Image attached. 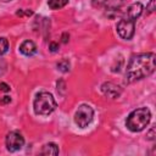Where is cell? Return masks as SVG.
Listing matches in <instances>:
<instances>
[{
    "label": "cell",
    "mask_w": 156,
    "mask_h": 156,
    "mask_svg": "<svg viewBox=\"0 0 156 156\" xmlns=\"http://www.w3.org/2000/svg\"><path fill=\"white\" fill-rule=\"evenodd\" d=\"M146 10H147V13H152L155 11V0H150L149 5L146 6Z\"/></svg>",
    "instance_id": "obj_15"
},
{
    "label": "cell",
    "mask_w": 156,
    "mask_h": 156,
    "mask_svg": "<svg viewBox=\"0 0 156 156\" xmlns=\"http://www.w3.org/2000/svg\"><path fill=\"white\" fill-rule=\"evenodd\" d=\"M155 71V54L145 52L133 55L126 68V83L143 79Z\"/></svg>",
    "instance_id": "obj_1"
},
{
    "label": "cell",
    "mask_w": 156,
    "mask_h": 156,
    "mask_svg": "<svg viewBox=\"0 0 156 156\" xmlns=\"http://www.w3.org/2000/svg\"><path fill=\"white\" fill-rule=\"evenodd\" d=\"M41 155H58V146L55 143H48L40 150Z\"/></svg>",
    "instance_id": "obj_10"
},
{
    "label": "cell",
    "mask_w": 156,
    "mask_h": 156,
    "mask_svg": "<svg viewBox=\"0 0 156 156\" xmlns=\"http://www.w3.org/2000/svg\"><path fill=\"white\" fill-rule=\"evenodd\" d=\"M146 136H147L149 140H154V139H155V136H156V135H155V127H152V128L150 129V132L147 133Z\"/></svg>",
    "instance_id": "obj_18"
},
{
    "label": "cell",
    "mask_w": 156,
    "mask_h": 156,
    "mask_svg": "<svg viewBox=\"0 0 156 156\" xmlns=\"http://www.w3.org/2000/svg\"><path fill=\"white\" fill-rule=\"evenodd\" d=\"M117 33L118 35L124 39V40H130L135 33V21L122 17L118 22H117Z\"/></svg>",
    "instance_id": "obj_5"
},
{
    "label": "cell",
    "mask_w": 156,
    "mask_h": 156,
    "mask_svg": "<svg viewBox=\"0 0 156 156\" xmlns=\"http://www.w3.org/2000/svg\"><path fill=\"white\" fill-rule=\"evenodd\" d=\"M10 101H11V98H10L9 95H5V96L0 100V102H1V104H7V102H10Z\"/></svg>",
    "instance_id": "obj_20"
},
{
    "label": "cell",
    "mask_w": 156,
    "mask_h": 156,
    "mask_svg": "<svg viewBox=\"0 0 156 156\" xmlns=\"http://www.w3.org/2000/svg\"><path fill=\"white\" fill-rule=\"evenodd\" d=\"M68 38H69V35L67 33H63L62 34V43H67L68 41Z\"/></svg>",
    "instance_id": "obj_21"
},
{
    "label": "cell",
    "mask_w": 156,
    "mask_h": 156,
    "mask_svg": "<svg viewBox=\"0 0 156 156\" xmlns=\"http://www.w3.org/2000/svg\"><path fill=\"white\" fill-rule=\"evenodd\" d=\"M57 104L52 96V94L48 93V91H41L39 94H37L34 101H33V108L35 115L39 116H48L50 115L55 108H56Z\"/></svg>",
    "instance_id": "obj_3"
},
{
    "label": "cell",
    "mask_w": 156,
    "mask_h": 156,
    "mask_svg": "<svg viewBox=\"0 0 156 156\" xmlns=\"http://www.w3.org/2000/svg\"><path fill=\"white\" fill-rule=\"evenodd\" d=\"M20 52L24 56H33L37 52V45L32 40H24L20 45Z\"/></svg>",
    "instance_id": "obj_9"
},
{
    "label": "cell",
    "mask_w": 156,
    "mask_h": 156,
    "mask_svg": "<svg viewBox=\"0 0 156 156\" xmlns=\"http://www.w3.org/2000/svg\"><path fill=\"white\" fill-rule=\"evenodd\" d=\"M49 49H50L51 52H56V51L58 50V44L55 43V41H51L50 45H49Z\"/></svg>",
    "instance_id": "obj_16"
},
{
    "label": "cell",
    "mask_w": 156,
    "mask_h": 156,
    "mask_svg": "<svg viewBox=\"0 0 156 156\" xmlns=\"http://www.w3.org/2000/svg\"><path fill=\"white\" fill-rule=\"evenodd\" d=\"M143 4L141 2H134L132 5H129L127 7V10L123 11V15L122 17H126V18H129V20H133L135 21L143 12Z\"/></svg>",
    "instance_id": "obj_8"
},
{
    "label": "cell",
    "mask_w": 156,
    "mask_h": 156,
    "mask_svg": "<svg viewBox=\"0 0 156 156\" xmlns=\"http://www.w3.org/2000/svg\"><path fill=\"white\" fill-rule=\"evenodd\" d=\"M6 147L9 151L11 152H15V151H18L23 147L24 145V138L22 136V134L17 130H13V132H10L7 135H6Z\"/></svg>",
    "instance_id": "obj_6"
},
{
    "label": "cell",
    "mask_w": 156,
    "mask_h": 156,
    "mask_svg": "<svg viewBox=\"0 0 156 156\" xmlns=\"http://www.w3.org/2000/svg\"><path fill=\"white\" fill-rule=\"evenodd\" d=\"M151 112L147 107H140L132 111L126 121V126L130 132H141L150 122Z\"/></svg>",
    "instance_id": "obj_2"
},
{
    "label": "cell",
    "mask_w": 156,
    "mask_h": 156,
    "mask_svg": "<svg viewBox=\"0 0 156 156\" xmlns=\"http://www.w3.org/2000/svg\"><path fill=\"white\" fill-rule=\"evenodd\" d=\"M0 1H4V2H7V1H11V0H0Z\"/></svg>",
    "instance_id": "obj_22"
},
{
    "label": "cell",
    "mask_w": 156,
    "mask_h": 156,
    "mask_svg": "<svg viewBox=\"0 0 156 156\" xmlns=\"http://www.w3.org/2000/svg\"><path fill=\"white\" fill-rule=\"evenodd\" d=\"M0 90L4 93H7L10 91V85H7L6 83H0Z\"/></svg>",
    "instance_id": "obj_19"
},
{
    "label": "cell",
    "mask_w": 156,
    "mask_h": 156,
    "mask_svg": "<svg viewBox=\"0 0 156 156\" xmlns=\"http://www.w3.org/2000/svg\"><path fill=\"white\" fill-rule=\"evenodd\" d=\"M68 4V0H48V5L51 10H57Z\"/></svg>",
    "instance_id": "obj_11"
},
{
    "label": "cell",
    "mask_w": 156,
    "mask_h": 156,
    "mask_svg": "<svg viewBox=\"0 0 156 156\" xmlns=\"http://www.w3.org/2000/svg\"><path fill=\"white\" fill-rule=\"evenodd\" d=\"M108 0H91V5L95 9H100V7H105L107 5Z\"/></svg>",
    "instance_id": "obj_14"
},
{
    "label": "cell",
    "mask_w": 156,
    "mask_h": 156,
    "mask_svg": "<svg viewBox=\"0 0 156 156\" xmlns=\"http://www.w3.org/2000/svg\"><path fill=\"white\" fill-rule=\"evenodd\" d=\"M9 50V40L6 38H0V56L7 52Z\"/></svg>",
    "instance_id": "obj_13"
},
{
    "label": "cell",
    "mask_w": 156,
    "mask_h": 156,
    "mask_svg": "<svg viewBox=\"0 0 156 156\" xmlns=\"http://www.w3.org/2000/svg\"><path fill=\"white\" fill-rule=\"evenodd\" d=\"M56 67H57V69H58V71H61V72L66 73V72H68V71H69L71 65H69V61H68V60L63 58V60H61V61H58V62H57Z\"/></svg>",
    "instance_id": "obj_12"
},
{
    "label": "cell",
    "mask_w": 156,
    "mask_h": 156,
    "mask_svg": "<svg viewBox=\"0 0 156 156\" xmlns=\"http://www.w3.org/2000/svg\"><path fill=\"white\" fill-rule=\"evenodd\" d=\"M93 117H94L93 107L87 104H83L77 108L74 113V122L79 128H85L90 124V122L93 121Z\"/></svg>",
    "instance_id": "obj_4"
},
{
    "label": "cell",
    "mask_w": 156,
    "mask_h": 156,
    "mask_svg": "<svg viewBox=\"0 0 156 156\" xmlns=\"http://www.w3.org/2000/svg\"><path fill=\"white\" fill-rule=\"evenodd\" d=\"M24 15L30 16V15H33V11H32V10H26V11L20 10V11H17V16H24Z\"/></svg>",
    "instance_id": "obj_17"
},
{
    "label": "cell",
    "mask_w": 156,
    "mask_h": 156,
    "mask_svg": "<svg viewBox=\"0 0 156 156\" xmlns=\"http://www.w3.org/2000/svg\"><path fill=\"white\" fill-rule=\"evenodd\" d=\"M101 91L105 96H107L110 99H117L122 94V88L112 82H106L101 85Z\"/></svg>",
    "instance_id": "obj_7"
}]
</instances>
